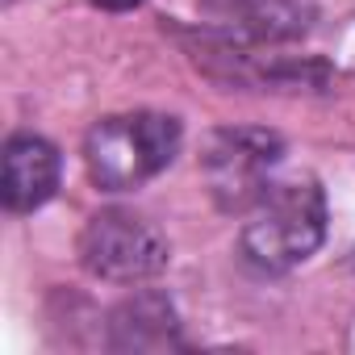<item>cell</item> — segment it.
<instances>
[{
  "label": "cell",
  "instance_id": "5",
  "mask_svg": "<svg viewBox=\"0 0 355 355\" xmlns=\"http://www.w3.org/2000/svg\"><path fill=\"white\" fill-rule=\"evenodd\" d=\"M201 17L230 42H297L313 30V0H201Z\"/></svg>",
  "mask_w": 355,
  "mask_h": 355
},
{
  "label": "cell",
  "instance_id": "6",
  "mask_svg": "<svg viewBox=\"0 0 355 355\" xmlns=\"http://www.w3.org/2000/svg\"><path fill=\"white\" fill-rule=\"evenodd\" d=\"M63 180V155L42 134H9L0 150V201L9 214L42 209Z\"/></svg>",
  "mask_w": 355,
  "mask_h": 355
},
{
  "label": "cell",
  "instance_id": "8",
  "mask_svg": "<svg viewBox=\"0 0 355 355\" xmlns=\"http://www.w3.org/2000/svg\"><path fill=\"white\" fill-rule=\"evenodd\" d=\"M96 9H105V13H130V9H138L142 0H92Z\"/></svg>",
  "mask_w": 355,
  "mask_h": 355
},
{
  "label": "cell",
  "instance_id": "3",
  "mask_svg": "<svg viewBox=\"0 0 355 355\" xmlns=\"http://www.w3.org/2000/svg\"><path fill=\"white\" fill-rule=\"evenodd\" d=\"M284 163V138L263 125H222L201 142V180L222 214H247Z\"/></svg>",
  "mask_w": 355,
  "mask_h": 355
},
{
  "label": "cell",
  "instance_id": "4",
  "mask_svg": "<svg viewBox=\"0 0 355 355\" xmlns=\"http://www.w3.org/2000/svg\"><path fill=\"white\" fill-rule=\"evenodd\" d=\"M76 255L84 272H92L96 280L142 284L171 263V243L150 218L134 209H101L84 222L76 239Z\"/></svg>",
  "mask_w": 355,
  "mask_h": 355
},
{
  "label": "cell",
  "instance_id": "7",
  "mask_svg": "<svg viewBox=\"0 0 355 355\" xmlns=\"http://www.w3.org/2000/svg\"><path fill=\"white\" fill-rule=\"evenodd\" d=\"M113 351H171L180 347V318L163 293H134L109 313Z\"/></svg>",
  "mask_w": 355,
  "mask_h": 355
},
{
  "label": "cell",
  "instance_id": "9",
  "mask_svg": "<svg viewBox=\"0 0 355 355\" xmlns=\"http://www.w3.org/2000/svg\"><path fill=\"white\" fill-rule=\"evenodd\" d=\"M0 5H5V9H13V5H21V0H0Z\"/></svg>",
  "mask_w": 355,
  "mask_h": 355
},
{
  "label": "cell",
  "instance_id": "1",
  "mask_svg": "<svg viewBox=\"0 0 355 355\" xmlns=\"http://www.w3.org/2000/svg\"><path fill=\"white\" fill-rule=\"evenodd\" d=\"M326 193L313 175L272 180L268 193L243 214L239 251L259 272H293L326 243Z\"/></svg>",
  "mask_w": 355,
  "mask_h": 355
},
{
  "label": "cell",
  "instance_id": "2",
  "mask_svg": "<svg viewBox=\"0 0 355 355\" xmlns=\"http://www.w3.org/2000/svg\"><path fill=\"white\" fill-rule=\"evenodd\" d=\"M180 146H184L180 117L155 109L109 113L92 121V130L84 134V167L101 193H134L146 180H155L159 171H167Z\"/></svg>",
  "mask_w": 355,
  "mask_h": 355
}]
</instances>
